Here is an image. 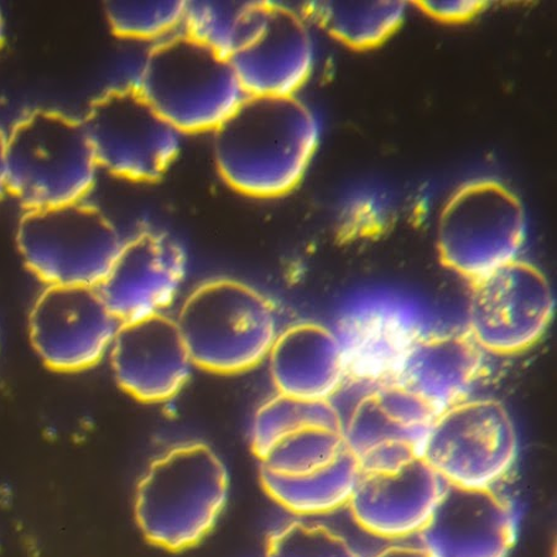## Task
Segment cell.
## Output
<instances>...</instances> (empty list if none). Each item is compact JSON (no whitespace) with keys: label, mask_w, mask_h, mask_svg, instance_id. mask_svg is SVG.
Returning <instances> with one entry per match:
<instances>
[{"label":"cell","mask_w":557,"mask_h":557,"mask_svg":"<svg viewBox=\"0 0 557 557\" xmlns=\"http://www.w3.org/2000/svg\"><path fill=\"white\" fill-rule=\"evenodd\" d=\"M346 451L343 431L312 428L276 445L260 462V469L287 478L318 472Z\"/></svg>","instance_id":"obj_26"},{"label":"cell","mask_w":557,"mask_h":557,"mask_svg":"<svg viewBox=\"0 0 557 557\" xmlns=\"http://www.w3.org/2000/svg\"><path fill=\"white\" fill-rule=\"evenodd\" d=\"M187 274V257L166 233L146 231L124 240L111 271L97 287L123 323L159 317L176 301Z\"/></svg>","instance_id":"obj_15"},{"label":"cell","mask_w":557,"mask_h":557,"mask_svg":"<svg viewBox=\"0 0 557 557\" xmlns=\"http://www.w3.org/2000/svg\"><path fill=\"white\" fill-rule=\"evenodd\" d=\"M343 347L347 383H388L412 346L428 334L418 305L394 292L358 295L332 329Z\"/></svg>","instance_id":"obj_11"},{"label":"cell","mask_w":557,"mask_h":557,"mask_svg":"<svg viewBox=\"0 0 557 557\" xmlns=\"http://www.w3.org/2000/svg\"><path fill=\"white\" fill-rule=\"evenodd\" d=\"M318 32L301 8L269 2L262 28L230 60L247 97H300L319 65Z\"/></svg>","instance_id":"obj_14"},{"label":"cell","mask_w":557,"mask_h":557,"mask_svg":"<svg viewBox=\"0 0 557 557\" xmlns=\"http://www.w3.org/2000/svg\"><path fill=\"white\" fill-rule=\"evenodd\" d=\"M373 557H429L419 545H392Z\"/></svg>","instance_id":"obj_30"},{"label":"cell","mask_w":557,"mask_h":557,"mask_svg":"<svg viewBox=\"0 0 557 557\" xmlns=\"http://www.w3.org/2000/svg\"><path fill=\"white\" fill-rule=\"evenodd\" d=\"M110 352L116 382L143 403L174 399L195 367L175 319L166 313L123 323Z\"/></svg>","instance_id":"obj_17"},{"label":"cell","mask_w":557,"mask_h":557,"mask_svg":"<svg viewBox=\"0 0 557 557\" xmlns=\"http://www.w3.org/2000/svg\"><path fill=\"white\" fill-rule=\"evenodd\" d=\"M355 457L346 451L334 463L299 478L260 469V483L276 505L298 517H321L347 508L361 479Z\"/></svg>","instance_id":"obj_21"},{"label":"cell","mask_w":557,"mask_h":557,"mask_svg":"<svg viewBox=\"0 0 557 557\" xmlns=\"http://www.w3.org/2000/svg\"><path fill=\"white\" fill-rule=\"evenodd\" d=\"M5 38V25L3 21V15L0 13V47H2Z\"/></svg>","instance_id":"obj_32"},{"label":"cell","mask_w":557,"mask_h":557,"mask_svg":"<svg viewBox=\"0 0 557 557\" xmlns=\"http://www.w3.org/2000/svg\"><path fill=\"white\" fill-rule=\"evenodd\" d=\"M437 416L393 383L370 386L343 418L347 451L361 473H391L422 458Z\"/></svg>","instance_id":"obj_12"},{"label":"cell","mask_w":557,"mask_h":557,"mask_svg":"<svg viewBox=\"0 0 557 557\" xmlns=\"http://www.w3.org/2000/svg\"><path fill=\"white\" fill-rule=\"evenodd\" d=\"M5 150H7V137L2 129H0V199L7 193L5 184Z\"/></svg>","instance_id":"obj_31"},{"label":"cell","mask_w":557,"mask_h":557,"mask_svg":"<svg viewBox=\"0 0 557 557\" xmlns=\"http://www.w3.org/2000/svg\"><path fill=\"white\" fill-rule=\"evenodd\" d=\"M186 2H107L104 12L119 38L148 48L182 34Z\"/></svg>","instance_id":"obj_25"},{"label":"cell","mask_w":557,"mask_h":557,"mask_svg":"<svg viewBox=\"0 0 557 557\" xmlns=\"http://www.w3.org/2000/svg\"><path fill=\"white\" fill-rule=\"evenodd\" d=\"M32 343L52 370L79 372L100 363L121 322L97 287L51 285L30 313Z\"/></svg>","instance_id":"obj_13"},{"label":"cell","mask_w":557,"mask_h":557,"mask_svg":"<svg viewBox=\"0 0 557 557\" xmlns=\"http://www.w3.org/2000/svg\"><path fill=\"white\" fill-rule=\"evenodd\" d=\"M269 2H186L183 33L231 60L253 40Z\"/></svg>","instance_id":"obj_23"},{"label":"cell","mask_w":557,"mask_h":557,"mask_svg":"<svg viewBox=\"0 0 557 557\" xmlns=\"http://www.w3.org/2000/svg\"><path fill=\"white\" fill-rule=\"evenodd\" d=\"M447 486L424 458H418L395 472L362 473L347 508L366 533L403 541L422 532Z\"/></svg>","instance_id":"obj_18"},{"label":"cell","mask_w":557,"mask_h":557,"mask_svg":"<svg viewBox=\"0 0 557 557\" xmlns=\"http://www.w3.org/2000/svg\"><path fill=\"white\" fill-rule=\"evenodd\" d=\"M397 201L394 188L376 180H366L349 186L339 209L344 232L348 236L373 235L391 221Z\"/></svg>","instance_id":"obj_28"},{"label":"cell","mask_w":557,"mask_h":557,"mask_svg":"<svg viewBox=\"0 0 557 557\" xmlns=\"http://www.w3.org/2000/svg\"><path fill=\"white\" fill-rule=\"evenodd\" d=\"M175 321L194 366L222 375L245 373L265 362L282 331L273 301L231 277L197 285Z\"/></svg>","instance_id":"obj_4"},{"label":"cell","mask_w":557,"mask_h":557,"mask_svg":"<svg viewBox=\"0 0 557 557\" xmlns=\"http://www.w3.org/2000/svg\"><path fill=\"white\" fill-rule=\"evenodd\" d=\"M407 2H319L305 3L301 11L319 32L344 47L372 50L388 41L401 28L408 15Z\"/></svg>","instance_id":"obj_22"},{"label":"cell","mask_w":557,"mask_h":557,"mask_svg":"<svg viewBox=\"0 0 557 557\" xmlns=\"http://www.w3.org/2000/svg\"><path fill=\"white\" fill-rule=\"evenodd\" d=\"M265 557H363L344 535L326 525L294 520L268 537Z\"/></svg>","instance_id":"obj_27"},{"label":"cell","mask_w":557,"mask_h":557,"mask_svg":"<svg viewBox=\"0 0 557 557\" xmlns=\"http://www.w3.org/2000/svg\"><path fill=\"white\" fill-rule=\"evenodd\" d=\"M527 235V213L518 196L496 180H473L458 187L440 212V262L474 284L520 260Z\"/></svg>","instance_id":"obj_6"},{"label":"cell","mask_w":557,"mask_h":557,"mask_svg":"<svg viewBox=\"0 0 557 557\" xmlns=\"http://www.w3.org/2000/svg\"><path fill=\"white\" fill-rule=\"evenodd\" d=\"M323 125L300 97L247 98L212 134V154L223 183L257 200L282 199L307 178Z\"/></svg>","instance_id":"obj_1"},{"label":"cell","mask_w":557,"mask_h":557,"mask_svg":"<svg viewBox=\"0 0 557 557\" xmlns=\"http://www.w3.org/2000/svg\"><path fill=\"white\" fill-rule=\"evenodd\" d=\"M83 124L98 168L132 183L158 182L183 148V134L133 87L98 97Z\"/></svg>","instance_id":"obj_9"},{"label":"cell","mask_w":557,"mask_h":557,"mask_svg":"<svg viewBox=\"0 0 557 557\" xmlns=\"http://www.w3.org/2000/svg\"><path fill=\"white\" fill-rule=\"evenodd\" d=\"M482 366L483 350L467 332H428L388 383L416 395L438 417L470 399Z\"/></svg>","instance_id":"obj_19"},{"label":"cell","mask_w":557,"mask_h":557,"mask_svg":"<svg viewBox=\"0 0 557 557\" xmlns=\"http://www.w3.org/2000/svg\"><path fill=\"white\" fill-rule=\"evenodd\" d=\"M488 3L483 0H422L417 2L433 20L443 23H466L486 11Z\"/></svg>","instance_id":"obj_29"},{"label":"cell","mask_w":557,"mask_h":557,"mask_svg":"<svg viewBox=\"0 0 557 557\" xmlns=\"http://www.w3.org/2000/svg\"><path fill=\"white\" fill-rule=\"evenodd\" d=\"M228 486L226 465L208 444L170 447L139 481L134 513L140 532L161 549H191L218 523Z\"/></svg>","instance_id":"obj_2"},{"label":"cell","mask_w":557,"mask_h":557,"mask_svg":"<svg viewBox=\"0 0 557 557\" xmlns=\"http://www.w3.org/2000/svg\"><path fill=\"white\" fill-rule=\"evenodd\" d=\"M471 285L467 334L483 352L523 354L549 329L555 312L552 284L525 260H517Z\"/></svg>","instance_id":"obj_10"},{"label":"cell","mask_w":557,"mask_h":557,"mask_svg":"<svg viewBox=\"0 0 557 557\" xmlns=\"http://www.w3.org/2000/svg\"><path fill=\"white\" fill-rule=\"evenodd\" d=\"M267 361L276 393L287 397L332 401L347 384L335 331L318 322H299L281 331Z\"/></svg>","instance_id":"obj_20"},{"label":"cell","mask_w":557,"mask_h":557,"mask_svg":"<svg viewBox=\"0 0 557 557\" xmlns=\"http://www.w3.org/2000/svg\"><path fill=\"white\" fill-rule=\"evenodd\" d=\"M519 451L513 418L494 399H467L440 414L422 458L448 486L496 490Z\"/></svg>","instance_id":"obj_8"},{"label":"cell","mask_w":557,"mask_h":557,"mask_svg":"<svg viewBox=\"0 0 557 557\" xmlns=\"http://www.w3.org/2000/svg\"><path fill=\"white\" fill-rule=\"evenodd\" d=\"M312 428L343 431V417L334 401L304 400L276 393L251 420V451L262 461L285 438Z\"/></svg>","instance_id":"obj_24"},{"label":"cell","mask_w":557,"mask_h":557,"mask_svg":"<svg viewBox=\"0 0 557 557\" xmlns=\"http://www.w3.org/2000/svg\"><path fill=\"white\" fill-rule=\"evenodd\" d=\"M133 88L184 137L212 136L248 98L231 61L184 33L147 49Z\"/></svg>","instance_id":"obj_3"},{"label":"cell","mask_w":557,"mask_h":557,"mask_svg":"<svg viewBox=\"0 0 557 557\" xmlns=\"http://www.w3.org/2000/svg\"><path fill=\"white\" fill-rule=\"evenodd\" d=\"M16 240L26 267L49 286H100L124 244L107 215L86 202L26 211Z\"/></svg>","instance_id":"obj_7"},{"label":"cell","mask_w":557,"mask_h":557,"mask_svg":"<svg viewBox=\"0 0 557 557\" xmlns=\"http://www.w3.org/2000/svg\"><path fill=\"white\" fill-rule=\"evenodd\" d=\"M98 173L100 168L83 121L36 111L7 137V193L26 211L85 202Z\"/></svg>","instance_id":"obj_5"},{"label":"cell","mask_w":557,"mask_h":557,"mask_svg":"<svg viewBox=\"0 0 557 557\" xmlns=\"http://www.w3.org/2000/svg\"><path fill=\"white\" fill-rule=\"evenodd\" d=\"M518 532L517 508L497 490L447 486L417 537L429 557H509Z\"/></svg>","instance_id":"obj_16"}]
</instances>
